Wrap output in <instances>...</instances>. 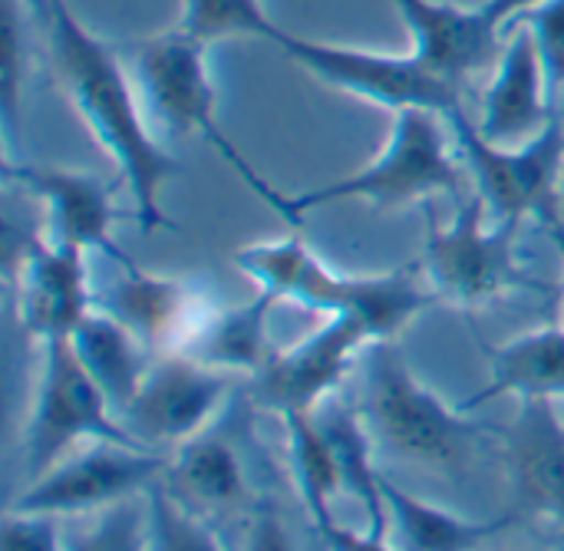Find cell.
<instances>
[{
    "label": "cell",
    "mask_w": 564,
    "mask_h": 551,
    "mask_svg": "<svg viewBox=\"0 0 564 551\" xmlns=\"http://www.w3.org/2000/svg\"><path fill=\"white\" fill-rule=\"evenodd\" d=\"M231 393V374L202 364L192 354L169 350L152 360L135 400L122 413V426L135 443L185 446L188 440L208 433Z\"/></svg>",
    "instance_id": "8fae6325"
},
{
    "label": "cell",
    "mask_w": 564,
    "mask_h": 551,
    "mask_svg": "<svg viewBox=\"0 0 564 551\" xmlns=\"http://www.w3.org/2000/svg\"><path fill=\"white\" fill-rule=\"evenodd\" d=\"M383 499L400 551H476L519 519L516 512L502 519H466L393 486L390 479H383Z\"/></svg>",
    "instance_id": "7402d4cb"
},
{
    "label": "cell",
    "mask_w": 564,
    "mask_h": 551,
    "mask_svg": "<svg viewBox=\"0 0 564 551\" xmlns=\"http://www.w3.org/2000/svg\"><path fill=\"white\" fill-rule=\"evenodd\" d=\"M274 46L317 83L390 112L433 109L449 119L453 112L466 109L463 89L433 73L413 50H367L350 43L297 36L291 30H284Z\"/></svg>",
    "instance_id": "52a82bcc"
},
{
    "label": "cell",
    "mask_w": 564,
    "mask_h": 551,
    "mask_svg": "<svg viewBox=\"0 0 564 551\" xmlns=\"http://www.w3.org/2000/svg\"><path fill=\"white\" fill-rule=\"evenodd\" d=\"M393 7L410 33V50L459 89L476 73L496 66L506 33L489 23L479 3L459 7L449 0H393Z\"/></svg>",
    "instance_id": "2e32d148"
},
{
    "label": "cell",
    "mask_w": 564,
    "mask_h": 551,
    "mask_svg": "<svg viewBox=\"0 0 564 551\" xmlns=\"http://www.w3.org/2000/svg\"><path fill=\"white\" fill-rule=\"evenodd\" d=\"M43 26L59 86L99 152L116 165L132 198V222L145 235L175 228L165 215L162 192L178 175V162L152 136L149 109L142 93H135L139 83L129 76L119 53L96 36L66 0H46Z\"/></svg>",
    "instance_id": "6da1fadb"
},
{
    "label": "cell",
    "mask_w": 564,
    "mask_h": 551,
    "mask_svg": "<svg viewBox=\"0 0 564 551\" xmlns=\"http://www.w3.org/2000/svg\"><path fill=\"white\" fill-rule=\"evenodd\" d=\"M364 420L397 460L430 469H459L479 426L449 407L406 364L393 341H377L364 374Z\"/></svg>",
    "instance_id": "5b68a950"
},
{
    "label": "cell",
    "mask_w": 564,
    "mask_h": 551,
    "mask_svg": "<svg viewBox=\"0 0 564 551\" xmlns=\"http://www.w3.org/2000/svg\"><path fill=\"white\" fill-rule=\"evenodd\" d=\"M519 222L489 218V205L476 192L459 198L446 225L430 222L423 274L436 301L476 311L516 291L539 288L519 261Z\"/></svg>",
    "instance_id": "8992f818"
},
{
    "label": "cell",
    "mask_w": 564,
    "mask_h": 551,
    "mask_svg": "<svg viewBox=\"0 0 564 551\" xmlns=\"http://www.w3.org/2000/svg\"><path fill=\"white\" fill-rule=\"evenodd\" d=\"M79 364L86 367V374L96 380V387L106 393V400L112 403V410L122 417L129 410V403L135 400L152 360H149V347L122 324L116 321L109 311H93L69 337Z\"/></svg>",
    "instance_id": "44dd1931"
},
{
    "label": "cell",
    "mask_w": 564,
    "mask_h": 551,
    "mask_svg": "<svg viewBox=\"0 0 564 551\" xmlns=\"http://www.w3.org/2000/svg\"><path fill=\"white\" fill-rule=\"evenodd\" d=\"M23 7H26L33 17H40V23H43V17H46V0H23Z\"/></svg>",
    "instance_id": "d590c367"
},
{
    "label": "cell",
    "mask_w": 564,
    "mask_h": 551,
    "mask_svg": "<svg viewBox=\"0 0 564 551\" xmlns=\"http://www.w3.org/2000/svg\"><path fill=\"white\" fill-rule=\"evenodd\" d=\"M539 3H545V0H482L479 7H482V13L489 17V23L496 26V30H502V33H509L529 10H535Z\"/></svg>",
    "instance_id": "836d02e7"
},
{
    "label": "cell",
    "mask_w": 564,
    "mask_h": 551,
    "mask_svg": "<svg viewBox=\"0 0 564 551\" xmlns=\"http://www.w3.org/2000/svg\"><path fill=\"white\" fill-rule=\"evenodd\" d=\"M102 311L122 321L149 350L152 347L182 350L198 331V324L208 317V314L198 317L195 294L185 281L142 271L135 261L119 264V278L106 294Z\"/></svg>",
    "instance_id": "ac0fdd59"
},
{
    "label": "cell",
    "mask_w": 564,
    "mask_h": 551,
    "mask_svg": "<svg viewBox=\"0 0 564 551\" xmlns=\"http://www.w3.org/2000/svg\"><path fill=\"white\" fill-rule=\"evenodd\" d=\"M145 506L152 526V551H225L215 532L165 486V479L145 493Z\"/></svg>",
    "instance_id": "4316f807"
},
{
    "label": "cell",
    "mask_w": 564,
    "mask_h": 551,
    "mask_svg": "<svg viewBox=\"0 0 564 551\" xmlns=\"http://www.w3.org/2000/svg\"><path fill=\"white\" fill-rule=\"evenodd\" d=\"M66 551H152L145 496L99 509L86 532L66 539Z\"/></svg>",
    "instance_id": "83f0119b"
},
{
    "label": "cell",
    "mask_w": 564,
    "mask_h": 551,
    "mask_svg": "<svg viewBox=\"0 0 564 551\" xmlns=\"http://www.w3.org/2000/svg\"><path fill=\"white\" fill-rule=\"evenodd\" d=\"M175 26L205 46L248 36L278 43L284 33V26H278L268 13L264 0H182Z\"/></svg>",
    "instance_id": "484cf974"
},
{
    "label": "cell",
    "mask_w": 564,
    "mask_h": 551,
    "mask_svg": "<svg viewBox=\"0 0 564 551\" xmlns=\"http://www.w3.org/2000/svg\"><path fill=\"white\" fill-rule=\"evenodd\" d=\"M506 466L519 512L564 529V417L552 400H519L502 433Z\"/></svg>",
    "instance_id": "e0dca14e"
},
{
    "label": "cell",
    "mask_w": 564,
    "mask_h": 551,
    "mask_svg": "<svg viewBox=\"0 0 564 551\" xmlns=\"http://www.w3.org/2000/svg\"><path fill=\"white\" fill-rule=\"evenodd\" d=\"M235 268L278 301H294L321 314H350L370 327L377 341H397L433 301L416 268L383 274H344L314 255L301 238L254 241L231 255Z\"/></svg>",
    "instance_id": "7a4b0ae2"
},
{
    "label": "cell",
    "mask_w": 564,
    "mask_h": 551,
    "mask_svg": "<svg viewBox=\"0 0 564 551\" xmlns=\"http://www.w3.org/2000/svg\"><path fill=\"white\" fill-rule=\"evenodd\" d=\"M165 486L185 506L231 509L248 499V476L241 456L212 433H202L175 450L169 460Z\"/></svg>",
    "instance_id": "cb8c5ba5"
},
{
    "label": "cell",
    "mask_w": 564,
    "mask_h": 551,
    "mask_svg": "<svg viewBox=\"0 0 564 551\" xmlns=\"http://www.w3.org/2000/svg\"><path fill=\"white\" fill-rule=\"evenodd\" d=\"M459 159L476 185V195L489 205L496 222L542 218L562 222L558 192L564 182V119L555 116L545 132L522 145H496L469 119L466 109L449 116Z\"/></svg>",
    "instance_id": "9c48e42d"
},
{
    "label": "cell",
    "mask_w": 564,
    "mask_h": 551,
    "mask_svg": "<svg viewBox=\"0 0 564 551\" xmlns=\"http://www.w3.org/2000/svg\"><path fill=\"white\" fill-rule=\"evenodd\" d=\"M23 23H26L23 0H3V79H0V96H3L7 126H13L17 116H20V93H23V83H26Z\"/></svg>",
    "instance_id": "f1b7e54d"
},
{
    "label": "cell",
    "mask_w": 564,
    "mask_h": 551,
    "mask_svg": "<svg viewBox=\"0 0 564 551\" xmlns=\"http://www.w3.org/2000/svg\"><path fill=\"white\" fill-rule=\"evenodd\" d=\"M3 175L10 185H20L43 208V235L56 245L79 251H96L112 264L132 261L112 238V228L126 218L116 208V185L102 182L93 172L59 169V165H26L7 162Z\"/></svg>",
    "instance_id": "4fadbf2b"
},
{
    "label": "cell",
    "mask_w": 564,
    "mask_h": 551,
    "mask_svg": "<svg viewBox=\"0 0 564 551\" xmlns=\"http://www.w3.org/2000/svg\"><path fill=\"white\" fill-rule=\"evenodd\" d=\"M519 23H525L535 36V46L542 53V63L549 69L552 93L564 89V0H545L535 10H529Z\"/></svg>",
    "instance_id": "f546056e"
},
{
    "label": "cell",
    "mask_w": 564,
    "mask_h": 551,
    "mask_svg": "<svg viewBox=\"0 0 564 551\" xmlns=\"http://www.w3.org/2000/svg\"><path fill=\"white\" fill-rule=\"evenodd\" d=\"M7 271L13 281L17 321L40 347L50 341H69L96 311L86 251L56 245L43 231H26L20 255L7 258Z\"/></svg>",
    "instance_id": "7c38bea8"
},
{
    "label": "cell",
    "mask_w": 564,
    "mask_h": 551,
    "mask_svg": "<svg viewBox=\"0 0 564 551\" xmlns=\"http://www.w3.org/2000/svg\"><path fill=\"white\" fill-rule=\"evenodd\" d=\"M135 443L106 393L79 364L69 341L40 347V377L23 430V479L43 476L79 443ZM142 446V443H139Z\"/></svg>",
    "instance_id": "ba28073f"
},
{
    "label": "cell",
    "mask_w": 564,
    "mask_h": 551,
    "mask_svg": "<svg viewBox=\"0 0 564 551\" xmlns=\"http://www.w3.org/2000/svg\"><path fill=\"white\" fill-rule=\"evenodd\" d=\"M545 228L552 231V241H555V248H558L564 264V222H552V225H545Z\"/></svg>",
    "instance_id": "e575fe53"
},
{
    "label": "cell",
    "mask_w": 564,
    "mask_h": 551,
    "mask_svg": "<svg viewBox=\"0 0 564 551\" xmlns=\"http://www.w3.org/2000/svg\"><path fill=\"white\" fill-rule=\"evenodd\" d=\"M449 119L433 109L393 112L383 149L357 172L288 195V225L301 228L307 212L337 202H367L373 208H400L436 195L463 198L469 172L449 149Z\"/></svg>",
    "instance_id": "3957f363"
},
{
    "label": "cell",
    "mask_w": 564,
    "mask_h": 551,
    "mask_svg": "<svg viewBox=\"0 0 564 551\" xmlns=\"http://www.w3.org/2000/svg\"><path fill=\"white\" fill-rule=\"evenodd\" d=\"M317 426L324 430L337 473H340V489L364 509L367 516V529L377 536H387L390 519H387V499H383V479L373 466V443H370V426L367 420L350 410L347 403H340L337 397L324 400L314 410Z\"/></svg>",
    "instance_id": "603a6c76"
},
{
    "label": "cell",
    "mask_w": 564,
    "mask_h": 551,
    "mask_svg": "<svg viewBox=\"0 0 564 551\" xmlns=\"http://www.w3.org/2000/svg\"><path fill=\"white\" fill-rule=\"evenodd\" d=\"M132 76L139 83L149 119L165 126L175 136H198L212 152L238 175V182L268 205L281 222H288V195L268 182L245 152L231 142L218 119V89L208 69V46L182 33L178 26L149 36L135 50Z\"/></svg>",
    "instance_id": "277c9868"
},
{
    "label": "cell",
    "mask_w": 564,
    "mask_h": 551,
    "mask_svg": "<svg viewBox=\"0 0 564 551\" xmlns=\"http://www.w3.org/2000/svg\"><path fill=\"white\" fill-rule=\"evenodd\" d=\"M0 551H66V539L56 529V516L7 509L0 526Z\"/></svg>",
    "instance_id": "4dcf8cb0"
},
{
    "label": "cell",
    "mask_w": 564,
    "mask_h": 551,
    "mask_svg": "<svg viewBox=\"0 0 564 551\" xmlns=\"http://www.w3.org/2000/svg\"><path fill=\"white\" fill-rule=\"evenodd\" d=\"M502 397L564 403V327H539L489 350V383L459 410L469 413Z\"/></svg>",
    "instance_id": "d6986e66"
},
{
    "label": "cell",
    "mask_w": 564,
    "mask_h": 551,
    "mask_svg": "<svg viewBox=\"0 0 564 551\" xmlns=\"http://www.w3.org/2000/svg\"><path fill=\"white\" fill-rule=\"evenodd\" d=\"M281 420L288 433V460H291V473L297 483V496H301V506L307 509L311 526L317 529L334 519V496L344 493L340 473L314 413H284Z\"/></svg>",
    "instance_id": "d4e9b609"
},
{
    "label": "cell",
    "mask_w": 564,
    "mask_h": 551,
    "mask_svg": "<svg viewBox=\"0 0 564 551\" xmlns=\"http://www.w3.org/2000/svg\"><path fill=\"white\" fill-rule=\"evenodd\" d=\"M169 473V460L159 450L139 443H89L79 453L63 456L43 476L30 479L10 503L17 512L40 516H83L116 503L145 496Z\"/></svg>",
    "instance_id": "30bf717a"
},
{
    "label": "cell",
    "mask_w": 564,
    "mask_h": 551,
    "mask_svg": "<svg viewBox=\"0 0 564 551\" xmlns=\"http://www.w3.org/2000/svg\"><path fill=\"white\" fill-rule=\"evenodd\" d=\"M248 551H294V542H291L284 522L278 519V512L261 509V512L254 516L251 539H248Z\"/></svg>",
    "instance_id": "d6a6232c"
},
{
    "label": "cell",
    "mask_w": 564,
    "mask_h": 551,
    "mask_svg": "<svg viewBox=\"0 0 564 551\" xmlns=\"http://www.w3.org/2000/svg\"><path fill=\"white\" fill-rule=\"evenodd\" d=\"M314 532H317L324 551H393L390 542H387V536H377L370 529L367 532H354V529H344L337 519L317 526Z\"/></svg>",
    "instance_id": "1f68e13d"
},
{
    "label": "cell",
    "mask_w": 564,
    "mask_h": 551,
    "mask_svg": "<svg viewBox=\"0 0 564 551\" xmlns=\"http://www.w3.org/2000/svg\"><path fill=\"white\" fill-rule=\"evenodd\" d=\"M377 337L367 324L350 314H330L317 331L301 337L294 347L278 350L274 360L258 374L261 407L284 413H314L324 400L337 397L340 380Z\"/></svg>",
    "instance_id": "5bb4252c"
},
{
    "label": "cell",
    "mask_w": 564,
    "mask_h": 551,
    "mask_svg": "<svg viewBox=\"0 0 564 551\" xmlns=\"http://www.w3.org/2000/svg\"><path fill=\"white\" fill-rule=\"evenodd\" d=\"M549 96L552 83L535 36L525 23H516L506 33L502 53L482 89L476 129L496 145H522L545 132L549 122L558 116L552 112Z\"/></svg>",
    "instance_id": "9a60e30c"
},
{
    "label": "cell",
    "mask_w": 564,
    "mask_h": 551,
    "mask_svg": "<svg viewBox=\"0 0 564 551\" xmlns=\"http://www.w3.org/2000/svg\"><path fill=\"white\" fill-rule=\"evenodd\" d=\"M281 301L271 291H258L254 298H248L238 307H225V311H212L198 331L192 334V341L182 347V354L198 357L202 364L225 370V374H261L278 350H271V337H268V321L271 311Z\"/></svg>",
    "instance_id": "ffe728a7"
}]
</instances>
